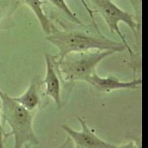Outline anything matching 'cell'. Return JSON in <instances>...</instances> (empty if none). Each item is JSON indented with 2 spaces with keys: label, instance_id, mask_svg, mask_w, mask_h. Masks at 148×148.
Masks as SVG:
<instances>
[{
  "label": "cell",
  "instance_id": "1",
  "mask_svg": "<svg viewBox=\"0 0 148 148\" xmlns=\"http://www.w3.org/2000/svg\"><path fill=\"white\" fill-rule=\"evenodd\" d=\"M61 28L57 29L51 34L46 36V40L56 47L58 53L55 55L57 60L62 59L67 54L72 53L87 52L92 50L112 51L122 53L126 47L122 42L112 40L100 32V29H86L85 25H76L62 22L56 20Z\"/></svg>",
  "mask_w": 148,
  "mask_h": 148
},
{
  "label": "cell",
  "instance_id": "2",
  "mask_svg": "<svg viewBox=\"0 0 148 148\" xmlns=\"http://www.w3.org/2000/svg\"><path fill=\"white\" fill-rule=\"evenodd\" d=\"M2 122L10 128L5 138L14 137V148H23L25 145L38 146L39 140L35 133L33 121L36 113L25 109L14 97L0 89Z\"/></svg>",
  "mask_w": 148,
  "mask_h": 148
},
{
  "label": "cell",
  "instance_id": "3",
  "mask_svg": "<svg viewBox=\"0 0 148 148\" xmlns=\"http://www.w3.org/2000/svg\"><path fill=\"white\" fill-rule=\"evenodd\" d=\"M114 53L112 51L100 50L72 53L57 60L58 66L63 79L66 82L87 83L91 75L97 72L98 64Z\"/></svg>",
  "mask_w": 148,
  "mask_h": 148
},
{
  "label": "cell",
  "instance_id": "4",
  "mask_svg": "<svg viewBox=\"0 0 148 148\" xmlns=\"http://www.w3.org/2000/svg\"><path fill=\"white\" fill-rule=\"evenodd\" d=\"M90 2L94 7V13L96 12L102 16L111 33L119 36L121 42L126 47L132 61H136V59L135 57L136 54L130 46L125 35L120 31L119 24L123 23L126 25L132 31L136 39H137L141 27L140 22L137 21L135 15L119 8L112 0H90Z\"/></svg>",
  "mask_w": 148,
  "mask_h": 148
},
{
  "label": "cell",
  "instance_id": "5",
  "mask_svg": "<svg viewBox=\"0 0 148 148\" xmlns=\"http://www.w3.org/2000/svg\"><path fill=\"white\" fill-rule=\"evenodd\" d=\"M46 73L44 79L42 80L44 86V95L50 97L56 104L58 109L63 108V96H62V75L58 69L57 58L55 56L46 53Z\"/></svg>",
  "mask_w": 148,
  "mask_h": 148
},
{
  "label": "cell",
  "instance_id": "6",
  "mask_svg": "<svg viewBox=\"0 0 148 148\" xmlns=\"http://www.w3.org/2000/svg\"><path fill=\"white\" fill-rule=\"evenodd\" d=\"M77 119L80 125L79 131L68 125H62V129L71 140L74 148H117L116 145L101 139L83 119L78 117Z\"/></svg>",
  "mask_w": 148,
  "mask_h": 148
},
{
  "label": "cell",
  "instance_id": "7",
  "mask_svg": "<svg viewBox=\"0 0 148 148\" xmlns=\"http://www.w3.org/2000/svg\"><path fill=\"white\" fill-rule=\"evenodd\" d=\"M95 91L105 95L118 90H136L142 84L141 78H134L131 80H121L114 76H100L95 72L87 81Z\"/></svg>",
  "mask_w": 148,
  "mask_h": 148
},
{
  "label": "cell",
  "instance_id": "8",
  "mask_svg": "<svg viewBox=\"0 0 148 148\" xmlns=\"http://www.w3.org/2000/svg\"><path fill=\"white\" fill-rule=\"evenodd\" d=\"M42 82L38 77H33L26 90L19 97H13L14 99L30 112L36 113L42 103Z\"/></svg>",
  "mask_w": 148,
  "mask_h": 148
},
{
  "label": "cell",
  "instance_id": "9",
  "mask_svg": "<svg viewBox=\"0 0 148 148\" xmlns=\"http://www.w3.org/2000/svg\"><path fill=\"white\" fill-rule=\"evenodd\" d=\"M20 1L21 4L26 5L32 11L40 24L41 28L42 29L43 32L46 35L53 33L57 29V26L44 12L43 5L46 3L45 1L43 0H20Z\"/></svg>",
  "mask_w": 148,
  "mask_h": 148
},
{
  "label": "cell",
  "instance_id": "10",
  "mask_svg": "<svg viewBox=\"0 0 148 148\" xmlns=\"http://www.w3.org/2000/svg\"><path fill=\"white\" fill-rule=\"evenodd\" d=\"M21 5L20 0H0V32L15 25L13 16Z\"/></svg>",
  "mask_w": 148,
  "mask_h": 148
},
{
  "label": "cell",
  "instance_id": "11",
  "mask_svg": "<svg viewBox=\"0 0 148 148\" xmlns=\"http://www.w3.org/2000/svg\"><path fill=\"white\" fill-rule=\"evenodd\" d=\"M54 8H56L60 12H62L68 19L69 21L71 23L76 24V25H84V23L82 22L79 19V17L76 15V14L73 11L68 3H66L65 0H47Z\"/></svg>",
  "mask_w": 148,
  "mask_h": 148
},
{
  "label": "cell",
  "instance_id": "12",
  "mask_svg": "<svg viewBox=\"0 0 148 148\" xmlns=\"http://www.w3.org/2000/svg\"><path fill=\"white\" fill-rule=\"evenodd\" d=\"M80 2L81 3L82 6L84 7V9L86 10V11L87 12V14H89V16H90V18H91V22H92L93 26H95L96 28H99V27H98V25H97V22H96L95 14H94L95 13H94V11H93V10H92L91 7H90L89 3L87 2V0H80Z\"/></svg>",
  "mask_w": 148,
  "mask_h": 148
},
{
  "label": "cell",
  "instance_id": "13",
  "mask_svg": "<svg viewBox=\"0 0 148 148\" xmlns=\"http://www.w3.org/2000/svg\"><path fill=\"white\" fill-rule=\"evenodd\" d=\"M5 134L6 132L3 130V123H2V117H1V100H0V148L4 147V142H5Z\"/></svg>",
  "mask_w": 148,
  "mask_h": 148
},
{
  "label": "cell",
  "instance_id": "14",
  "mask_svg": "<svg viewBox=\"0 0 148 148\" xmlns=\"http://www.w3.org/2000/svg\"><path fill=\"white\" fill-rule=\"evenodd\" d=\"M117 148H140V144L136 140H130L123 145L117 146Z\"/></svg>",
  "mask_w": 148,
  "mask_h": 148
},
{
  "label": "cell",
  "instance_id": "15",
  "mask_svg": "<svg viewBox=\"0 0 148 148\" xmlns=\"http://www.w3.org/2000/svg\"><path fill=\"white\" fill-rule=\"evenodd\" d=\"M58 148H74L73 147V143H72V141H71V140L67 136V139H66V140Z\"/></svg>",
  "mask_w": 148,
  "mask_h": 148
},
{
  "label": "cell",
  "instance_id": "16",
  "mask_svg": "<svg viewBox=\"0 0 148 148\" xmlns=\"http://www.w3.org/2000/svg\"><path fill=\"white\" fill-rule=\"evenodd\" d=\"M31 147V146L30 145H25V146H24V147L23 148H30Z\"/></svg>",
  "mask_w": 148,
  "mask_h": 148
}]
</instances>
